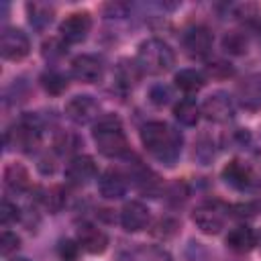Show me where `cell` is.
Listing matches in <instances>:
<instances>
[{
	"instance_id": "obj_1",
	"label": "cell",
	"mask_w": 261,
	"mask_h": 261,
	"mask_svg": "<svg viewBox=\"0 0 261 261\" xmlns=\"http://www.w3.org/2000/svg\"><path fill=\"white\" fill-rule=\"evenodd\" d=\"M141 141L145 149L165 165H173L181 153V135L159 120L147 122L141 128Z\"/></svg>"
},
{
	"instance_id": "obj_2",
	"label": "cell",
	"mask_w": 261,
	"mask_h": 261,
	"mask_svg": "<svg viewBox=\"0 0 261 261\" xmlns=\"http://www.w3.org/2000/svg\"><path fill=\"white\" fill-rule=\"evenodd\" d=\"M92 135H94V143H96L98 151L106 157H120L128 151L126 135L122 130L120 120L114 114L98 118V122L94 124Z\"/></svg>"
},
{
	"instance_id": "obj_3",
	"label": "cell",
	"mask_w": 261,
	"mask_h": 261,
	"mask_svg": "<svg viewBox=\"0 0 261 261\" xmlns=\"http://www.w3.org/2000/svg\"><path fill=\"white\" fill-rule=\"evenodd\" d=\"M175 55L171 47L159 39H147L141 43L139 53H137V65L145 73H165L173 67Z\"/></svg>"
},
{
	"instance_id": "obj_4",
	"label": "cell",
	"mask_w": 261,
	"mask_h": 261,
	"mask_svg": "<svg viewBox=\"0 0 261 261\" xmlns=\"http://www.w3.org/2000/svg\"><path fill=\"white\" fill-rule=\"evenodd\" d=\"M39 141H41V126L31 116L22 118L6 133V143L12 145V149H18L24 153H31L33 149H37Z\"/></svg>"
},
{
	"instance_id": "obj_5",
	"label": "cell",
	"mask_w": 261,
	"mask_h": 261,
	"mask_svg": "<svg viewBox=\"0 0 261 261\" xmlns=\"http://www.w3.org/2000/svg\"><path fill=\"white\" fill-rule=\"evenodd\" d=\"M194 224L206 232V234H216L224 228L226 222V208L220 202H202L194 214H192Z\"/></svg>"
},
{
	"instance_id": "obj_6",
	"label": "cell",
	"mask_w": 261,
	"mask_h": 261,
	"mask_svg": "<svg viewBox=\"0 0 261 261\" xmlns=\"http://www.w3.org/2000/svg\"><path fill=\"white\" fill-rule=\"evenodd\" d=\"M29 37L18 29H4L0 35V55L8 61H18L29 55Z\"/></svg>"
},
{
	"instance_id": "obj_7",
	"label": "cell",
	"mask_w": 261,
	"mask_h": 261,
	"mask_svg": "<svg viewBox=\"0 0 261 261\" xmlns=\"http://www.w3.org/2000/svg\"><path fill=\"white\" fill-rule=\"evenodd\" d=\"M65 114L69 120H73L75 124H88L92 120L98 118L100 114V104L92 98V96H75L67 102L65 106Z\"/></svg>"
},
{
	"instance_id": "obj_8",
	"label": "cell",
	"mask_w": 261,
	"mask_h": 261,
	"mask_svg": "<svg viewBox=\"0 0 261 261\" xmlns=\"http://www.w3.org/2000/svg\"><path fill=\"white\" fill-rule=\"evenodd\" d=\"M92 20L88 12H73L59 24V35L65 43H82L90 33Z\"/></svg>"
},
{
	"instance_id": "obj_9",
	"label": "cell",
	"mask_w": 261,
	"mask_h": 261,
	"mask_svg": "<svg viewBox=\"0 0 261 261\" xmlns=\"http://www.w3.org/2000/svg\"><path fill=\"white\" fill-rule=\"evenodd\" d=\"M202 112L212 122H226L234 114L232 98L228 94H224V92H216V94L206 98V102L202 104Z\"/></svg>"
},
{
	"instance_id": "obj_10",
	"label": "cell",
	"mask_w": 261,
	"mask_h": 261,
	"mask_svg": "<svg viewBox=\"0 0 261 261\" xmlns=\"http://www.w3.org/2000/svg\"><path fill=\"white\" fill-rule=\"evenodd\" d=\"M149 222H151V214H149L147 206H143L141 202H128L120 210V224L128 232L145 230L149 226Z\"/></svg>"
},
{
	"instance_id": "obj_11",
	"label": "cell",
	"mask_w": 261,
	"mask_h": 261,
	"mask_svg": "<svg viewBox=\"0 0 261 261\" xmlns=\"http://www.w3.org/2000/svg\"><path fill=\"white\" fill-rule=\"evenodd\" d=\"M77 245L84 251H88L92 255H98L108 247V237L102 228H98L90 222H84V224L77 226Z\"/></svg>"
},
{
	"instance_id": "obj_12",
	"label": "cell",
	"mask_w": 261,
	"mask_h": 261,
	"mask_svg": "<svg viewBox=\"0 0 261 261\" xmlns=\"http://www.w3.org/2000/svg\"><path fill=\"white\" fill-rule=\"evenodd\" d=\"M184 47L192 57H204L212 47V33L206 27L196 24L184 33Z\"/></svg>"
},
{
	"instance_id": "obj_13",
	"label": "cell",
	"mask_w": 261,
	"mask_h": 261,
	"mask_svg": "<svg viewBox=\"0 0 261 261\" xmlns=\"http://www.w3.org/2000/svg\"><path fill=\"white\" fill-rule=\"evenodd\" d=\"M71 71L80 82L86 84H96L102 80L104 75V67L100 63V59L92 57V55H80L71 61Z\"/></svg>"
},
{
	"instance_id": "obj_14",
	"label": "cell",
	"mask_w": 261,
	"mask_h": 261,
	"mask_svg": "<svg viewBox=\"0 0 261 261\" xmlns=\"http://www.w3.org/2000/svg\"><path fill=\"white\" fill-rule=\"evenodd\" d=\"M65 175H67V179H69L71 184L84 186V184H88L90 179L96 177V163H94V159L88 157V155H77V157H73V159L67 163Z\"/></svg>"
},
{
	"instance_id": "obj_15",
	"label": "cell",
	"mask_w": 261,
	"mask_h": 261,
	"mask_svg": "<svg viewBox=\"0 0 261 261\" xmlns=\"http://www.w3.org/2000/svg\"><path fill=\"white\" fill-rule=\"evenodd\" d=\"M222 177H224V181L228 186H232L237 190H245V188H249L253 184V171H251V167L247 163L239 161V159L230 161L222 169Z\"/></svg>"
},
{
	"instance_id": "obj_16",
	"label": "cell",
	"mask_w": 261,
	"mask_h": 261,
	"mask_svg": "<svg viewBox=\"0 0 261 261\" xmlns=\"http://www.w3.org/2000/svg\"><path fill=\"white\" fill-rule=\"evenodd\" d=\"M98 190L104 198H110V200H116L120 196H124L126 192V179L120 171L116 169H108L106 173H102L100 181H98Z\"/></svg>"
},
{
	"instance_id": "obj_17",
	"label": "cell",
	"mask_w": 261,
	"mask_h": 261,
	"mask_svg": "<svg viewBox=\"0 0 261 261\" xmlns=\"http://www.w3.org/2000/svg\"><path fill=\"white\" fill-rule=\"evenodd\" d=\"M239 98L243 106L261 110V73L249 75L241 86H239Z\"/></svg>"
},
{
	"instance_id": "obj_18",
	"label": "cell",
	"mask_w": 261,
	"mask_h": 261,
	"mask_svg": "<svg viewBox=\"0 0 261 261\" xmlns=\"http://www.w3.org/2000/svg\"><path fill=\"white\" fill-rule=\"evenodd\" d=\"M226 245L228 249H232L234 253H249L255 245H257V234L253 228L249 226H234L228 234H226Z\"/></svg>"
},
{
	"instance_id": "obj_19",
	"label": "cell",
	"mask_w": 261,
	"mask_h": 261,
	"mask_svg": "<svg viewBox=\"0 0 261 261\" xmlns=\"http://www.w3.org/2000/svg\"><path fill=\"white\" fill-rule=\"evenodd\" d=\"M120 261H171V257L161 247L143 245V247H137V249L124 253L120 257Z\"/></svg>"
},
{
	"instance_id": "obj_20",
	"label": "cell",
	"mask_w": 261,
	"mask_h": 261,
	"mask_svg": "<svg viewBox=\"0 0 261 261\" xmlns=\"http://www.w3.org/2000/svg\"><path fill=\"white\" fill-rule=\"evenodd\" d=\"M173 116H175L181 124L194 126V124L198 122V118H200V106H198L194 100H190V98L179 100V102L173 106Z\"/></svg>"
},
{
	"instance_id": "obj_21",
	"label": "cell",
	"mask_w": 261,
	"mask_h": 261,
	"mask_svg": "<svg viewBox=\"0 0 261 261\" xmlns=\"http://www.w3.org/2000/svg\"><path fill=\"white\" fill-rule=\"evenodd\" d=\"M175 86L181 90V92H198L202 86H204V75L196 69H181L175 73Z\"/></svg>"
},
{
	"instance_id": "obj_22",
	"label": "cell",
	"mask_w": 261,
	"mask_h": 261,
	"mask_svg": "<svg viewBox=\"0 0 261 261\" xmlns=\"http://www.w3.org/2000/svg\"><path fill=\"white\" fill-rule=\"evenodd\" d=\"M4 179H6V186L12 190V192H24L29 190V173L22 165H8L6 173H4Z\"/></svg>"
},
{
	"instance_id": "obj_23",
	"label": "cell",
	"mask_w": 261,
	"mask_h": 261,
	"mask_svg": "<svg viewBox=\"0 0 261 261\" xmlns=\"http://www.w3.org/2000/svg\"><path fill=\"white\" fill-rule=\"evenodd\" d=\"M247 45H249V39H247V33H241V31H232L224 37L222 41V47L228 51V53H245L247 51Z\"/></svg>"
},
{
	"instance_id": "obj_24",
	"label": "cell",
	"mask_w": 261,
	"mask_h": 261,
	"mask_svg": "<svg viewBox=\"0 0 261 261\" xmlns=\"http://www.w3.org/2000/svg\"><path fill=\"white\" fill-rule=\"evenodd\" d=\"M137 80H139V65L122 61L118 65V84L124 88H133L137 84Z\"/></svg>"
},
{
	"instance_id": "obj_25",
	"label": "cell",
	"mask_w": 261,
	"mask_h": 261,
	"mask_svg": "<svg viewBox=\"0 0 261 261\" xmlns=\"http://www.w3.org/2000/svg\"><path fill=\"white\" fill-rule=\"evenodd\" d=\"M43 86L51 94H61L67 88V80L61 73H57V71H49V73L43 75Z\"/></svg>"
},
{
	"instance_id": "obj_26",
	"label": "cell",
	"mask_w": 261,
	"mask_h": 261,
	"mask_svg": "<svg viewBox=\"0 0 261 261\" xmlns=\"http://www.w3.org/2000/svg\"><path fill=\"white\" fill-rule=\"evenodd\" d=\"M29 10H31V22L37 27L49 24L53 18V10L45 4H33V6H29Z\"/></svg>"
},
{
	"instance_id": "obj_27",
	"label": "cell",
	"mask_w": 261,
	"mask_h": 261,
	"mask_svg": "<svg viewBox=\"0 0 261 261\" xmlns=\"http://www.w3.org/2000/svg\"><path fill=\"white\" fill-rule=\"evenodd\" d=\"M18 247H20V239H18L14 232L4 230V232L0 234V253H2V255H10V253L16 251Z\"/></svg>"
},
{
	"instance_id": "obj_28",
	"label": "cell",
	"mask_w": 261,
	"mask_h": 261,
	"mask_svg": "<svg viewBox=\"0 0 261 261\" xmlns=\"http://www.w3.org/2000/svg\"><path fill=\"white\" fill-rule=\"evenodd\" d=\"M77 253H80V245H75L73 241L67 239V241L59 243V257H61V261H75Z\"/></svg>"
},
{
	"instance_id": "obj_29",
	"label": "cell",
	"mask_w": 261,
	"mask_h": 261,
	"mask_svg": "<svg viewBox=\"0 0 261 261\" xmlns=\"http://www.w3.org/2000/svg\"><path fill=\"white\" fill-rule=\"evenodd\" d=\"M18 218V208L14 204H10L8 200L2 202V208H0V220L2 224H10V222H16Z\"/></svg>"
},
{
	"instance_id": "obj_30",
	"label": "cell",
	"mask_w": 261,
	"mask_h": 261,
	"mask_svg": "<svg viewBox=\"0 0 261 261\" xmlns=\"http://www.w3.org/2000/svg\"><path fill=\"white\" fill-rule=\"evenodd\" d=\"M151 100H153L155 104H165V102L169 100V90L163 88V86L153 88V90H151Z\"/></svg>"
},
{
	"instance_id": "obj_31",
	"label": "cell",
	"mask_w": 261,
	"mask_h": 261,
	"mask_svg": "<svg viewBox=\"0 0 261 261\" xmlns=\"http://www.w3.org/2000/svg\"><path fill=\"white\" fill-rule=\"evenodd\" d=\"M253 208L261 212V186H259L257 192H255V204H253Z\"/></svg>"
},
{
	"instance_id": "obj_32",
	"label": "cell",
	"mask_w": 261,
	"mask_h": 261,
	"mask_svg": "<svg viewBox=\"0 0 261 261\" xmlns=\"http://www.w3.org/2000/svg\"><path fill=\"white\" fill-rule=\"evenodd\" d=\"M12 261H29V259H12Z\"/></svg>"
}]
</instances>
